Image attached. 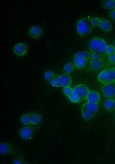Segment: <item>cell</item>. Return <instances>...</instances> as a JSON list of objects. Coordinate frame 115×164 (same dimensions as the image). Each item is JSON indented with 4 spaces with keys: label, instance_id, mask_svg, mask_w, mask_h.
Returning <instances> with one entry per match:
<instances>
[{
    "label": "cell",
    "instance_id": "cell-13",
    "mask_svg": "<svg viewBox=\"0 0 115 164\" xmlns=\"http://www.w3.org/2000/svg\"><path fill=\"white\" fill-rule=\"evenodd\" d=\"M30 122L32 124L38 125L40 124L42 121V117L40 114L34 112L30 113Z\"/></svg>",
    "mask_w": 115,
    "mask_h": 164
},
{
    "label": "cell",
    "instance_id": "cell-28",
    "mask_svg": "<svg viewBox=\"0 0 115 164\" xmlns=\"http://www.w3.org/2000/svg\"><path fill=\"white\" fill-rule=\"evenodd\" d=\"M58 76L52 79L49 81L51 85L53 86L57 87L60 86L57 81Z\"/></svg>",
    "mask_w": 115,
    "mask_h": 164
},
{
    "label": "cell",
    "instance_id": "cell-19",
    "mask_svg": "<svg viewBox=\"0 0 115 164\" xmlns=\"http://www.w3.org/2000/svg\"><path fill=\"white\" fill-rule=\"evenodd\" d=\"M12 164H29L28 161L26 160L23 155L17 156L13 161Z\"/></svg>",
    "mask_w": 115,
    "mask_h": 164
},
{
    "label": "cell",
    "instance_id": "cell-1",
    "mask_svg": "<svg viewBox=\"0 0 115 164\" xmlns=\"http://www.w3.org/2000/svg\"><path fill=\"white\" fill-rule=\"evenodd\" d=\"M93 25L91 19L88 17H84L80 19L77 24V31L80 35L85 36L88 35Z\"/></svg>",
    "mask_w": 115,
    "mask_h": 164
},
{
    "label": "cell",
    "instance_id": "cell-8",
    "mask_svg": "<svg viewBox=\"0 0 115 164\" xmlns=\"http://www.w3.org/2000/svg\"><path fill=\"white\" fill-rule=\"evenodd\" d=\"M14 53L18 56L22 57L24 56L28 50L27 46L25 44L20 43L16 44L14 47Z\"/></svg>",
    "mask_w": 115,
    "mask_h": 164
},
{
    "label": "cell",
    "instance_id": "cell-21",
    "mask_svg": "<svg viewBox=\"0 0 115 164\" xmlns=\"http://www.w3.org/2000/svg\"><path fill=\"white\" fill-rule=\"evenodd\" d=\"M74 65L71 62H69L67 63L64 66V70L66 73H70L74 70Z\"/></svg>",
    "mask_w": 115,
    "mask_h": 164
},
{
    "label": "cell",
    "instance_id": "cell-3",
    "mask_svg": "<svg viewBox=\"0 0 115 164\" xmlns=\"http://www.w3.org/2000/svg\"><path fill=\"white\" fill-rule=\"evenodd\" d=\"M0 154L3 155H7L17 157L23 155V154L12 143L3 142L1 143L0 146Z\"/></svg>",
    "mask_w": 115,
    "mask_h": 164
},
{
    "label": "cell",
    "instance_id": "cell-27",
    "mask_svg": "<svg viewBox=\"0 0 115 164\" xmlns=\"http://www.w3.org/2000/svg\"><path fill=\"white\" fill-rule=\"evenodd\" d=\"M63 92L64 94L66 96H69L73 92L71 88L69 86L65 87L63 89Z\"/></svg>",
    "mask_w": 115,
    "mask_h": 164
},
{
    "label": "cell",
    "instance_id": "cell-25",
    "mask_svg": "<svg viewBox=\"0 0 115 164\" xmlns=\"http://www.w3.org/2000/svg\"><path fill=\"white\" fill-rule=\"evenodd\" d=\"M58 76L55 73L50 71H46L44 75L45 79L49 81H50L52 79Z\"/></svg>",
    "mask_w": 115,
    "mask_h": 164
},
{
    "label": "cell",
    "instance_id": "cell-24",
    "mask_svg": "<svg viewBox=\"0 0 115 164\" xmlns=\"http://www.w3.org/2000/svg\"><path fill=\"white\" fill-rule=\"evenodd\" d=\"M107 70H105L101 72L98 76V79L101 82L106 83L107 77Z\"/></svg>",
    "mask_w": 115,
    "mask_h": 164
},
{
    "label": "cell",
    "instance_id": "cell-32",
    "mask_svg": "<svg viewBox=\"0 0 115 164\" xmlns=\"http://www.w3.org/2000/svg\"><path fill=\"white\" fill-rule=\"evenodd\" d=\"M110 15L111 18L115 20V9L111 11L110 13Z\"/></svg>",
    "mask_w": 115,
    "mask_h": 164
},
{
    "label": "cell",
    "instance_id": "cell-31",
    "mask_svg": "<svg viewBox=\"0 0 115 164\" xmlns=\"http://www.w3.org/2000/svg\"><path fill=\"white\" fill-rule=\"evenodd\" d=\"M108 61L109 62L112 64H115V54H113L109 56Z\"/></svg>",
    "mask_w": 115,
    "mask_h": 164
},
{
    "label": "cell",
    "instance_id": "cell-10",
    "mask_svg": "<svg viewBox=\"0 0 115 164\" xmlns=\"http://www.w3.org/2000/svg\"><path fill=\"white\" fill-rule=\"evenodd\" d=\"M43 33L42 28L37 26L31 27L29 29L28 32L29 36L32 39H36L40 37Z\"/></svg>",
    "mask_w": 115,
    "mask_h": 164
},
{
    "label": "cell",
    "instance_id": "cell-4",
    "mask_svg": "<svg viewBox=\"0 0 115 164\" xmlns=\"http://www.w3.org/2000/svg\"><path fill=\"white\" fill-rule=\"evenodd\" d=\"M90 52H78L74 55L73 62L78 68H83L87 64L88 59L90 58Z\"/></svg>",
    "mask_w": 115,
    "mask_h": 164
},
{
    "label": "cell",
    "instance_id": "cell-6",
    "mask_svg": "<svg viewBox=\"0 0 115 164\" xmlns=\"http://www.w3.org/2000/svg\"><path fill=\"white\" fill-rule=\"evenodd\" d=\"M34 130L31 127L26 126L22 127L20 130L19 134L21 137L25 140H29L32 137Z\"/></svg>",
    "mask_w": 115,
    "mask_h": 164
},
{
    "label": "cell",
    "instance_id": "cell-22",
    "mask_svg": "<svg viewBox=\"0 0 115 164\" xmlns=\"http://www.w3.org/2000/svg\"><path fill=\"white\" fill-rule=\"evenodd\" d=\"M69 97L70 100L74 103L78 102L81 100L79 96L76 93L73 92Z\"/></svg>",
    "mask_w": 115,
    "mask_h": 164
},
{
    "label": "cell",
    "instance_id": "cell-9",
    "mask_svg": "<svg viewBox=\"0 0 115 164\" xmlns=\"http://www.w3.org/2000/svg\"><path fill=\"white\" fill-rule=\"evenodd\" d=\"M57 81L60 86L64 87L69 86L72 82L70 76L66 73H62L58 76Z\"/></svg>",
    "mask_w": 115,
    "mask_h": 164
},
{
    "label": "cell",
    "instance_id": "cell-20",
    "mask_svg": "<svg viewBox=\"0 0 115 164\" xmlns=\"http://www.w3.org/2000/svg\"><path fill=\"white\" fill-rule=\"evenodd\" d=\"M21 121L23 124L25 125L31 124L30 113H26L22 115L21 117Z\"/></svg>",
    "mask_w": 115,
    "mask_h": 164
},
{
    "label": "cell",
    "instance_id": "cell-23",
    "mask_svg": "<svg viewBox=\"0 0 115 164\" xmlns=\"http://www.w3.org/2000/svg\"><path fill=\"white\" fill-rule=\"evenodd\" d=\"M107 77L106 83H111L114 81V73L112 70H107Z\"/></svg>",
    "mask_w": 115,
    "mask_h": 164
},
{
    "label": "cell",
    "instance_id": "cell-7",
    "mask_svg": "<svg viewBox=\"0 0 115 164\" xmlns=\"http://www.w3.org/2000/svg\"><path fill=\"white\" fill-rule=\"evenodd\" d=\"M73 92L77 94L80 97L81 100L86 98L89 93V90L85 85L80 84L75 87L73 89Z\"/></svg>",
    "mask_w": 115,
    "mask_h": 164
},
{
    "label": "cell",
    "instance_id": "cell-5",
    "mask_svg": "<svg viewBox=\"0 0 115 164\" xmlns=\"http://www.w3.org/2000/svg\"><path fill=\"white\" fill-rule=\"evenodd\" d=\"M103 95L108 98H112L115 96V82L107 83L101 89Z\"/></svg>",
    "mask_w": 115,
    "mask_h": 164
},
{
    "label": "cell",
    "instance_id": "cell-18",
    "mask_svg": "<svg viewBox=\"0 0 115 164\" xmlns=\"http://www.w3.org/2000/svg\"><path fill=\"white\" fill-rule=\"evenodd\" d=\"M104 106L109 111H112L115 109V101L111 99L108 100L105 102Z\"/></svg>",
    "mask_w": 115,
    "mask_h": 164
},
{
    "label": "cell",
    "instance_id": "cell-2",
    "mask_svg": "<svg viewBox=\"0 0 115 164\" xmlns=\"http://www.w3.org/2000/svg\"><path fill=\"white\" fill-rule=\"evenodd\" d=\"M107 46L106 41L99 37L92 39L89 44V48L92 52L99 54L104 53Z\"/></svg>",
    "mask_w": 115,
    "mask_h": 164
},
{
    "label": "cell",
    "instance_id": "cell-29",
    "mask_svg": "<svg viewBox=\"0 0 115 164\" xmlns=\"http://www.w3.org/2000/svg\"><path fill=\"white\" fill-rule=\"evenodd\" d=\"M91 19L93 26H98L101 22V18L93 17Z\"/></svg>",
    "mask_w": 115,
    "mask_h": 164
},
{
    "label": "cell",
    "instance_id": "cell-11",
    "mask_svg": "<svg viewBox=\"0 0 115 164\" xmlns=\"http://www.w3.org/2000/svg\"><path fill=\"white\" fill-rule=\"evenodd\" d=\"M86 98L89 102L95 103L99 102L100 99L99 94L96 91L93 90L89 92Z\"/></svg>",
    "mask_w": 115,
    "mask_h": 164
},
{
    "label": "cell",
    "instance_id": "cell-15",
    "mask_svg": "<svg viewBox=\"0 0 115 164\" xmlns=\"http://www.w3.org/2000/svg\"><path fill=\"white\" fill-rule=\"evenodd\" d=\"M82 113L83 118L85 121L91 119L95 114L83 106L82 108Z\"/></svg>",
    "mask_w": 115,
    "mask_h": 164
},
{
    "label": "cell",
    "instance_id": "cell-30",
    "mask_svg": "<svg viewBox=\"0 0 115 164\" xmlns=\"http://www.w3.org/2000/svg\"><path fill=\"white\" fill-rule=\"evenodd\" d=\"M90 52V58L91 59L96 60L100 59V56L99 54L93 52Z\"/></svg>",
    "mask_w": 115,
    "mask_h": 164
},
{
    "label": "cell",
    "instance_id": "cell-26",
    "mask_svg": "<svg viewBox=\"0 0 115 164\" xmlns=\"http://www.w3.org/2000/svg\"><path fill=\"white\" fill-rule=\"evenodd\" d=\"M106 52L109 55L114 54L115 52V48L112 45L107 46L106 49Z\"/></svg>",
    "mask_w": 115,
    "mask_h": 164
},
{
    "label": "cell",
    "instance_id": "cell-16",
    "mask_svg": "<svg viewBox=\"0 0 115 164\" xmlns=\"http://www.w3.org/2000/svg\"><path fill=\"white\" fill-rule=\"evenodd\" d=\"M83 106L96 114L97 112L98 106L97 103L88 102L83 105Z\"/></svg>",
    "mask_w": 115,
    "mask_h": 164
},
{
    "label": "cell",
    "instance_id": "cell-14",
    "mask_svg": "<svg viewBox=\"0 0 115 164\" xmlns=\"http://www.w3.org/2000/svg\"><path fill=\"white\" fill-rule=\"evenodd\" d=\"M91 64L93 69L95 71L100 70L102 68L103 66V63L101 59H91Z\"/></svg>",
    "mask_w": 115,
    "mask_h": 164
},
{
    "label": "cell",
    "instance_id": "cell-34",
    "mask_svg": "<svg viewBox=\"0 0 115 164\" xmlns=\"http://www.w3.org/2000/svg\"><path fill=\"white\" fill-rule=\"evenodd\" d=\"M113 45H114V48H115V40L114 41Z\"/></svg>",
    "mask_w": 115,
    "mask_h": 164
},
{
    "label": "cell",
    "instance_id": "cell-33",
    "mask_svg": "<svg viewBox=\"0 0 115 164\" xmlns=\"http://www.w3.org/2000/svg\"><path fill=\"white\" fill-rule=\"evenodd\" d=\"M112 70H113L114 73V81L115 82V68H114Z\"/></svg>",
    "mask_w": 115,
    "mask_h": 164
},
{
    "label": "cell",
    "instance_id": "cell-17",
    "mask_svg": "<svg viewBox=\"0 0 115 164\" xmlns=\"http://www.w3.org/2000/svg\"><path fill=\"white\" fill-rule=\"evenodd\" d=\"M102 5L103 7L107 9H112L115 8V0H104Z\"/></svg>",
    "mask_w": 115,
    "mask_h": 164
},
{
    "label": "cell",
    "instance_id": "cell-12",
    "mask_svg": "<svg viewBox=\"0 0 115 164\" xmlns=\"http://www.w3.org/2000/svg\"><path fill=\"white\" fill-rule=\"evenodd\" d=\"M98 26L102 30L107 32H111L112 30L110 22L106 20L101 18Z\"/></svg>",
    "mask_w": 115,
    "mask_h": 164
}]
</instances>
